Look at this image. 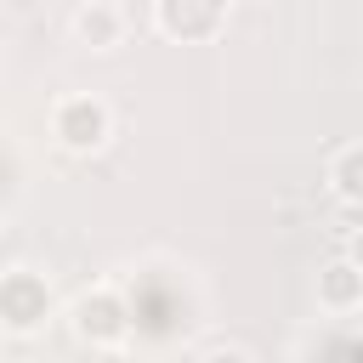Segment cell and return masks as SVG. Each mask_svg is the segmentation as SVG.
<instances>
[{
  "mask_svg": "<svg viewBox=\"0 0 363 363\" xmlns=\"http://www.w3.org/2000/svg\"><path fill=\"white\" fill-rule=\"evenodd\" d=\"M57 136L68 147H102L108 142V108L91 102V96H68L57 108Z\"/></svg>",
  "mask_w": 363,
  "mask_h": 363,
  "instance_id": "obj_1",
  "label": "cell"
},
{
  "mask_svg": "<svg viewBox=\"0 0 363 363\" xmlns=\"http://www.w3.org/2000/svg\"><path fill=\"white\" fill-rule=\"evenodd\" d=\"M159 17L170 34H210L216 17H221V0H159Z\"/></svg>",
  "mask_w": 363,
  "mask_h": 363,
  "instance_id": "obj_2",
  "label": "cell"
},
{
  "mask_svg": "<svg viewBox=\"0 0 363 363\" xmlns=\"http://www.w3.org/2000/svg\"><path fill=\"white\" fill-rule=\"evenodd\" d=\"M119 329H125V318H119V306H113L108 295L79 301V335H91V340H113Z\"/></svg>",
  "mask_w": 363,
  "mask_h": 363,
  "instance_id": "obj_3",
  "label": "cell"
},
{
  "mask_svg": "<svg viewBox=\"0 0 363 363\" xmlns=\"http://www.w3.org/2000/svg\"><path fill=\"white\" fill-rule=\"evenodd\" d=\"M74 28H79V40H91V45H113L119 40V11L113 6H85L79 17H74Z\"/></svg>",
  "mask_w": 363,
  "mask_h": 363,
  "instance_id": "obj_4",
  "label": "cell"
},
{
  "mask_svg": "<svg viewBox=\"0 0 363 363\" xmlns=\"http://www.w3.org/2000/svg\"><path fill=\"white\" fill-rule=\"evenodd\" d=\"M323 295H329L335 306H352V301H357V278H352V261H335V267H329V278H323Z\"/></svg>",
  "mask_w": 363,
  "mask_h": 363,
  "instance_id": "obj_5",
  "label": "cell"
},
{
  "mask_svg": "<svg viewBox=\"0 0 363 363\" xmlns=\"http://www.w3.org/2000/svg\"><path fill=\"white\" fill-rule=\"evenodd\" d=\"M352 164H357V147L340 153V176H335V193H340V199H352Z\"/></svg>",
  "mask_w": 363,
  "mask_h": 363,
  "instance_id": "obj_6",
  "label": "cell"
},
{
  "mask_svg": "<svg viewBox=\"0 0 363 363\" xmlns=\"http://www.w3.org/2000/svg\"><path fill=\"white\" fill-rule=\"evenodd\" d=\"M204 363H250V357H244V352H238V346H216V352H210V357H204Z\"/></svg>",
  "mask_w": 363,
  "mask_h": 363,
  "instance_id": "obj_7",
  "label": "cell"
}]
</instances>
